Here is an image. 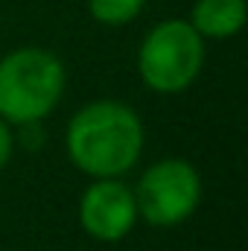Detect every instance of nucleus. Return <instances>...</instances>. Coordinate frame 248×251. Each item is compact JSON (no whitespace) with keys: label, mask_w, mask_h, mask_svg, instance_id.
<instances>
[{"label":"nucleus","mask_w":248,"mask_h":251,"mask_svg":"<svg viewBox=\"0 0 248 251\" xmlns=\"http://www.w3.org/2000/svg\"><path fill=\"white\" fill-rule=\"evenodd\" d=\"M67 73L44 47H18L0 59V120L9 126L44 123L62 102Z\"/></svg>","instance_id":"2"},{"label":"nucleus","mask_w":248,"mask_h":251,"mask_svg":"<svg viewBox=\"0 0 248 251\" xmlns=\"http://www.w3.org/2000/svg\"><path fill=\"white\" fill-rule=\"evenodd\" d=\"M149 0H88V15L102 26H125L131 24Z\"/></svg>","instance_id":"7"},{"label":"nucleus","mask_w":248,"mask_h":251,"mask_svg":"<svg viewBox=\"0 0 248 251\" xmlns=\"http://www.w3.org/2000/svg\"><path fill=\"white\" fill-rule=\"evenodd\" d=\"M204 67V38L181 18H167L155 24L137 47L140 82L161 94H184L196 85Z\"/></svg>","instance_id":"3"},{"label":"nucleus","mask_w":248,"mask_h":251,"mask_svg":"<svg viewBox=\"0 0 248 251\" xmlns=\"http://www.w3.org/2000/svg\"><path fill=\"white\" fill-rule=\"evenodd\" d=\"M15 131V143L26 146V149H41L44 146V126L41 123H24V126H12Z\"/></svg>","instance_id":"8"},{"label":"nucleus","mask_w":248,"mask_h":251,"mask_svg":"<svg viewBox=\"0 0 248 251\" xmlns=\"http://www.w3.org/2000/svg\"><path fill=\"white\" fill-rule=\"evenodd\" d=\"M79 225L97 243H120L137 225L131 187L120 178H94L79 199Z\"/></svg>","instance_id":"5"},{"label":"nucleus","mask_w":248,"mask_h":251,"mask_svg":"<svg viewBox=\"0 0 248 251\" xmlns=\"http://www.w3.org/2000/svg\"><path fill=\"white\" fill-rule=\"evenodd\" d=\"M15 152V131L6 120H0V170H6V164L12 161Z\"/></svg>","instance_id":"9"},{"label":"nucleus","mask_w":248,"mask_h":251,"mask_svg":"<svg viewBox=\"0 0 248 251\" xmlns=\"http://www.w3.org/2000/svg\"><path fill=\"white\" fill-rule=\"evenodd\" d=\"M131 193L137 219L152 228H175L201 204V176L184 158H161L140 173Z\"/></svg>","instance_id":"4"},{"label":"nucleus","mask_w":248,"mask_h":251,"mask_svg":"<svg viewBox=\"0 0 248 251\" xmlns=\"http://www.w3.org/2000/svg\"><path fill=\"white\" fill-rule=\"evenodd\" d=\"M143 123L120 100L82 105L64 131L70 164L91 178H120L143 155Z\"/></svg>","instance_id":"1"},{"label":"nucleus","mask_w":248,"mask_h":251,"mask_svg":"<svg viewBox=\"0 0 248 251\" xmlns=\"http://www.w3.org/2000/svg\"><path fill=\"white\" fill-rule=\"evenodd\" d=\"M248 21V0H196L190 9V26L207 41H225L243 32Z\"/></svg>","instance_id":"6"}]
</instances>
